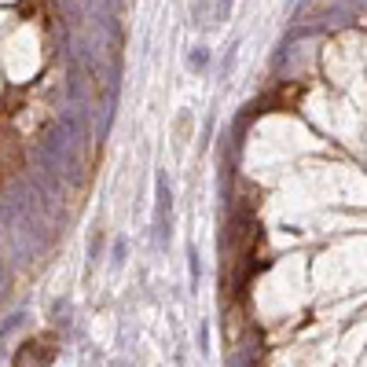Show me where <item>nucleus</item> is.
I'll return each instance as SVG.
<instances>
[{
  "instance_id": "1",
  "label": "nucleus",
  "mask_w": 367,
  "mask_h": 367,
  "mask_svg": "<svg viewBox=\"0 0 367 367\" xmlns=\"http://www.w3.org/2000/svg\"><path fill=\"white\" fill-rule=\"evenodd\" d=\"M169 221H172V191H169L165 177H158V209H155V231H158V246H165V239H169Z\"/></svg>"
},
{
  "instance_id": "2",
  "label": "nucleus",
  "mask_w": 367,
  "mask_h": 367,
  "mask_svg": "<svg viewBox=\"0 0 367 367\" xmlns=\"http://www.w3.org/2000/svg\"><path fill=\"white\" fill-rule=\"evenodd\" d=\"M209 62V55H206V48H195V55H191V70H202Z\"/></svg>"
},
{
  "instance_id": "3",
  "label": "nucleus",
  "mask_w": 367,
  "mask_h": 367,
  "mask_svg": "<svg viewBox=\"0 0 367 367\" xmlns=\"http://www.w3.org/2000/svg\"><path fill=\"white\" fill-rule=\"evenodd\" d=\"M187 257H191V283H199V253H195V250H191Z\"/></svg>"
}]
</instances>
